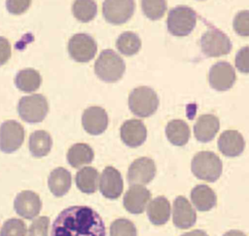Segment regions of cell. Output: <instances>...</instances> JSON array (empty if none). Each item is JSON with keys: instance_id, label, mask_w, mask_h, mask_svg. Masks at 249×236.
I'll use <instances>...</instances> for the list:
<instances>
[{"instance_id": "6da1fadb", "label": "cell", "mask_w": 249, "mask_h": 236, "mask_svg": "<svg viewBox=\"0 0 249 236\" xmlns=\"http://www.w3.org/2000/svg\"><path fill=\"white\" fill-rule=\"evenodd\" d=\"M51 236H106L101 216L88 206H71L53 222Z\"/></svg>"}, {"instance_id": "7a4b0ae2", "label": "cell", "mask_w": 249, "mask_h": 236, "mask_svg": "<svg viewBox=\"0 0 249 236\" xmlns=\"http://www.w3.org/2000/svg\"><path fill=\"white\" fill-rule=\"evenodd\" d=\"M125 70L124 59L113 50H104L100 53L94 63V72L96 76L107 83H113L120 80Z\"/></svg>"}, {"instance_id": "3957f363", "label": "cell", "mask_w": 249, "mask_h": 236, "mask_svg": "<svg viewBox=\"0 0 249 236\" xmlns=\"http://www.w3.org/2000/svg\"><path fill=\"white\" fill-rule=\"evenodd\" d=\"M192 172L198 179L208 182L216 181L223 170L221 159L212 151H200L192 160Z\"/></svg>"}, {"instance_id": "277c9868", "label": "cell", "mask_w": 249, "mask_h": 236, "mask_svg": "<svg viewBox=\"0 0 249 236\" xmlns=\"http://www.w3.org/2000/svg\"><path fill=\"white\" fill-rule=\"evenodd\" d=\"M158 106L159 98L152 88L146 86L135 88L128 97V107L135 116L149 117L157 111Z\"/></svg>"}, {"instance_id": "5b68a950", "label": "cell", "mask_w": 249, "mask_h": 236, "mask_svg": "<svg viewBox=\"0 0 249 236\" xmlns=\"http://www.w3.org/2000/svg\"><path fill=\"white\" fill-rule=\"evenodd\" d=\"M167 29L174 36H187L196 26V13L188 6H177L167 16Z\"/></svg>"}, {"instance_id": "8992f818", "label": "cell", "mask_w": 249, "mask_h": 236, "mask_svg": "<svg viewBox=\"0 0 249 236\" xmlns=\"http://www.w3.org/2000/svg\"><path fill=\"white\" fill-rule=\"evenodd\" d=\"M49 111L47 98L43 95L34 94L22 97L18 103L19 117L27 123L42 122Z\"/></svg>"}, {"instance_id": "52a82bcc", "label": "cell", "mask_w": 249, "mask_h": 236, "mask_svg": "<svg viewBox=\"0 0 249 236\" xmlns=\"http://www.w3.org/2000/svg\"><path fill=\"white\" fill-rule=\"evenodd\" d=\"M202 53L209 58H217L227 55L231 50L230 38L217 28H210L200 38Z\"/></svg>"}, {"instance_id": "ba28073f", "label": "cell", "mask_w": 249, "mask_h": 236, "mask_svg": "<svg viewBox=\"0 0 249 236\" xmlns=\"http://www.w3.org/2000/svg\"><path fill=\"white\" fill-rule=\"evenodd\" d=\"M97 46L94 39L86 33L73 35L68 42V53L78 62H88L96 54Z\"/></svg>"}, {"instance_id": "9c48e42d", "label": "cell", "mask_w": 249, "mask_h": 236, "mask_svg": "<svg viewBox=\"0 0 249 236\" xmlns=\"http://www.w3.org/2000/svg\"><path fill=\"white\" fill-rule=\"evenodd\" d=\"M134 0H105L102 5L104 19L113 24H123L134 13Z\"/></svg>"}, {"instance_id": "30bf717a", "label": "cell", "mask_w": 249, "mask_h": 236, "mask_svg": "<svg viewBox=\"0 0 249 236\" xmlns=\"http://www.w3.org/2000/svg\"><path fill=\"white\" fill-rule=\"evenodd\" d=\"M24 140V129L15 120L5 121L0 126V150L12 153L18 150Z\"/></svg>"}, {"instance_id": "8fae6325", "label": "cell", "mask_w": 249, "mask_h": 236, "mask_svg": "<svg viewBox=\"0 0 249 236\" xmlns=\"http://www.w3.org/2000/svg\"><path fill=\"white\" fill-rule=\"evenodd\" d=\"M236 79L235 71L231 64L227 61H218L210 67L208 81L210 86L216 91L230 90Z\"/></svg>"}, {"instance_id": "7c38bea8", "label": "cell", "mask_w": 249, "mask_h": 236, "mask_svg": "<svg viewBox=\"0 0 249 236\" xmlns=\"http://www.w3.org/2000/svg\"><path fill=\"white\" fill-rule=\"evenodd\" d=\"M156 164L153 159L141 157L134 160L127 172V181L129 184H147L156 176Z\"/></svg>"}, {"instance_id": "4fadbf2b", "label": "cell", "mask_w": 249, "mask_h": 236, "mask_svg": "<svg viewBox=\"0 0 249 236\" xmlns=\"http://www.w3.org/2000/svg\"><path fill=\"white\" fill-rule=\"evenodd\" d=\"M14 208L19 216L32 219L39 215L42 202L37 193L30 190H23L17 195L14 201Z\"/></svg>"}, {"instance_id": "5bb4252c", "label": "cell", "mask_w": 249, "mask_h": 236, "mask_svg": "<svg viewBox=\"0 0 249 236\" xmlns=\"http://www.w3.org/2000/svg\"><path fill=\"white\" fill-rule=\"evenodd\" d=\"M124 189L121 173L114 167H106L101 173L99 179V190L108 199H117Z\"/></svg>"}, {"instance_id": "9a60e30c", "label": "cell", "mask_w": 249, "mask_h": 236, "mask_svg": "<svg viewBox=\"0 0 249 236\" xmlns=\"http://www.w3.org/2000/svg\"><path fill=\"white\" fill-rule=\"evenodd\" d=\"M150 199L151 192L146 187L140 184H133L124 193L123 203L127 212L138 215L145 211Z\"/></svg>"}, {"instance_id": "2e32d148", "label": "cell", "mask_w": 249, "mask_h": 236, "mask_svg": "<svg viewBox=\"0 0 249 236\" xmlns=\"http://www.w3.org/2000/svg\"><path fill=\"white\" fill-rule=\"evenodd\" d=\"M82 125L87 133L93 136L100 135L108 126L107 112L100 106H90L83 113Z\"/></svg>"}, {"instance_id": "e0dca14e", "label": "cell", "mask_w": 249, "mask_h": 236, "mask_svg": "<svg viewBox=\"0 0 249 236\" xmlns=\"http://www.w3.org/2000/svg\"><path fill=\"white\" fill-rule=\"evenodd\" d=\"M121 138L128 147H138L144 143L147 138V129L138 119L126 120L120 130Z\"/></svg>"}, {"instance_id": "ac0fdd59", "label": "cell", "mask_w": 249, "mask_h": 236, "mask_svg": "<svg viewBox=\"0 0 249 236\" xmlns=\"http://www.w3.org/2000/svg\"><path fill=\"white\" fill-rule=\"evenodd\" d=\"M172 220L180 229L190 228L196 221V211L184 196H178L173 202Z\"/></svg>"}, {"instance_id": "d6986e66", "label": "cell", "mask_w": 249, "mask_h": 236, "mask_svg": "<svg viewBox=\"0 0 249 236\" xmlns=\"http://www.w3.org/2000/svg\"><path fill=\"white\" fill-rule=\"evenodd\" d=\"M245 147L242 135L235 130L223 132L218 139V148L227 157H236L240 155Z\"/></svg>"}, {"instance_id": "ffe728a7", "label": "cell", "mask_w": 249, "mask_h": 236, "mask_svg": "<svg viewBox=\"0 0 249 236\" xmlns=\"http://www.w3.org/2000/svg\"><path fill=\"white\" fill-rule=\"evenodd\" d=\"M220 129L218 117L213 114L200 115L194 125V134L196 138L200 142L212 140Z\"/></svg>"}, {"instance_id": "44dd1931", "label": "cell", "mask_w": 249, "mask_h": 236, "mask_svg": "<svg viewBox=\"0 0 249 236\" xmlns=\"http://www.w3.org/2000/svg\"><path fill=\"white\" fill-rule=\"evenodd\" d=\"M170 203L163 196H159L153 199L147 208L148 218L155 225H162L166 223L170 217Z\"/></svg>"}, {"instance_id": "7402d4cb", "label": "cell", "mask_w": 249, "mask_h": 236, "mask_svg": "<svg viewBox=\"0 0 249 236\" xmlns=\"http://www.w3.org/2000/svg\"><path fill=\"white\" fill-rule=\"evenodd\" d=\"M191 200L197 211L206 212L216 206L215 192L206 184H197L191 191Z\"/></svg>"}, {"instance_id": "603a6c76", "label": "cell", "mask_w": 249, "mask_h": 236, "mask_svg": "<svg viewBox=\"0 0 249 236\" xmlns=\"http://www.w3.org/2000/svg\"><path fill=\"white\" fill-rule=\"evenodd\" d=\"M71 182L70 172L62 167L53 170L48 179L49 188L55 197H61L66 194L71 187Z\"/></svg>"}, {"instance_id": "cb8c5ba5", "label": "cell", "mask_w": 249, "mask_h": 236, "mask_svg": "<svg viewBox=\"0 0 249 236\" xmlns=\"http://www.w3.org/2000/svg\"><path fill=\"white\" fill-rule=\"evenodd\" d=\"M167 139L176 146L185 145L190 138V128L188 124L180 119L171 120L165 127Z\"/></svg>"}, {"instance_id": "d4e9b609", "label": "cell", "mask_w": 249, "mask_h": 236, "mask_svg": "<svg viewBox=\"0 0 249 236\" xmlns=\"http://www.w3.org/2000/svg\"><path fill=\"white\" fill-rule=\"evenodd\" d=\"M53 140L50 134L46 131H35L29 137L28 148L32 156L41 158L46 156L52 148Z\"/></svg>"}, {"instance_id": "484cf974", "label": "cell", "mask_w": 249, "mask_h": 236, "mask_svg": "<svg viewBox=\"0 0 249 236\" xmlns=\"http://www.w3.org/2000/svg\"><path fill=\"white\" fill-rule=\"evenodd\" d=\"M93 150L87 143H75L67 152V162L73 168H81L93 160Z\"/></svg>"}, {"instance_id": "4316f807", "label": "cell", "mask_w": 249, "mask_h": 236, "mask_svg": "<svg viewBox=\"0 0 249 236\" xmlns=\"http://www.w3.org/2000/svg\"><path fill=\"white\" fill-rule=\"evenodd\" d=\"M75 182L78 189L83 193H94L98 184V172L93 167L82 168L76 174Z\"/></svg>"}, {"instance_id": "83f0119b", "label": "cell", "mask_w": 249, "mask_h": 236, "mask_svg": "<svg viewBox=\"0 0 249 236\" xmlns=\"http://www.w3.org/2000/svg\"><path fill=\"white\" fill-rule=\"evenodd\" d=\"M42 82L40 73L33 68H25L18 72L15 78L17 88L24 93H32L39 89Z\"/></svg>"}, {"instance_id": "f1b7e54d", "label": "cell", "mask_w": 249, "mask_h": 236, "mask_svg": "<svg viewBox=\"0 0 249 236\" xmlns=\"http://www.w3.org/2000/svg\"><path fill=\"white\" fill-rule=\"evenodd\" d=\"M116 47L122 55L127 57L133 56L140 50L141 40L137 34L126 31L118 37L116 41Z\"/></svg>"}, {"instance_id": "f546056e", "label": "cell", "mask_w": 249, "mask_h": 236, "mask_svg": "<svg viewBox=\"0 0 249 236\" xmlns=\"http://www.w3.org/2000/svg\"><path fill=\"white\" fill-rule=\"evenodd\" d=\"M72 13L78 20L88 22L96 16L97 6L94 0H75L72 5Z\"/></svg>"}, {"instance_id": "4dcf8cb0", "label": "cell", "mask_w": 249, "mask_h": 236, "mask_svg": "<svg viewBox=\"0 0 249 236\" xmlns=\"http://www.w3.org/2000/svg\"><path fill=\"white\" fill-rule=\"evenodd\" d=\"M141 7L144 15L148 19L157 20L162 18L167 5L166 0H141Z\"/></svg>"}, {"instance_id": "1f68e13d", "label": "cell", "mask_w": 249, "mask_h": 236, "mask_svg": "<svg viewBox=\"0 0 249 236\" xmlns=\"http://www.w3.org/2000/svg\"><path fill=\"white\" fill-rule=\"evenodd\" d=\"M110 236H137V230L129 219L118 218L110 225Z\"/></svg>"}, {"instance_id": "d6a6232c", "label": "cell", "mask_w": 249, "mask_h": 236, "mask_svg": "<svg viewBox=\"0 0 249 236\" xmlns=\"http://www.w3.org/2000/svg\"><path fill=\"white\" fill-rule=\"evenodd\" d=\"M25 223L19 218L8 219L0 230V236H25Z\"/></svg>"}, {"instance_id": "836d02e7", "label": "cell", "mask_w": 249, "mask_h": 236, "mask_svg": "<svg viewBox=\"0 0 249 236\" xmlns=\"http://www.w3.org/2000/svg\"><path fill=\"white\" fill-rule=\"evenodd\" d=\"M234 31L240 36H249V11L238 12L232 23Z\"/></svg>"}, {"instance_id": "e575fe53", "label": "cell", "mask_w": 249, "mask_h": 236, "mask_svg": "<svg viewBox=\"0 0 249 236\" xmlns=\"http://www.w3.org/2000/svg\"><path fill=\"white\" fill-rule=\"evenodd\" d=\"M50 218L48 216H40L30 224L27 236H48Z\"/></svg>"}, {"instance_id": "d590c367", "label": "cell", "mask_w": 249, "mask_h": 236, "mask_svg": "<svg viewBox=\"0 0 249 236\" xmlns=\"http://www.w3.org/2000/svg\"><path fill=\"white\" fill-rule=\"evenodd\" d=\"M235 67L242 73H249V46L241 48L235 56Z\"/></svg>"}, {"instance_id": "8d00e7d4", "label": "cell", "mask_w": 249, "mask_h": 236, "mask_svg": "<svg viewBox=\"0 0 249 236\" xmlns=\"http://www.w3.org/2000/svg\"><path fill=\"white\" fill-rule=\"evenodd\" d=\"M31 0H7V10L13 15L23 14L30 6Z\"/></svg>"}, {"instance_id": "74e56055", "label": "cell", "mask_w": 249, "mask_h": 236, "mask_svg": "<svg viewBox=\"0 0 249 236\" xmlns=\"http://www.w3.org/2000/svg\"><path fill=\"white\" fill-rule=\"evenodd\" d=\"M11 58V45L10 42L0 36V66L6 63Z\"/></svg>"}, {"instance_id": "f35d334b", "label": "cell", "mask_w": 249, "mask_h": 236, "mask_svg": "<svg viewBox=\"0 0 249 236\" xmlns=\"http://www.w3.org/2000/svg\"><path fill=\"white\" fill-rule=\"evenodd\" d=\"M181 236H208V234L205 231H203V230L196 229V230H193V231L184 233Z\"/></svg>"}, {"instance_id": "ab89813d", "label": "cell", "mask_w": 249, "mask_h": 236, "mask_svg": "<svg viewBox=\"0 0 249 236\" xmlns=\"http://www.w3.org/2000/svg\"><path fill=\"white\" fill-rule=\"evenodd\" d=\"M223 236H246V235L240 230H230L226 232Z\"/></svg>"}]
</instances>
